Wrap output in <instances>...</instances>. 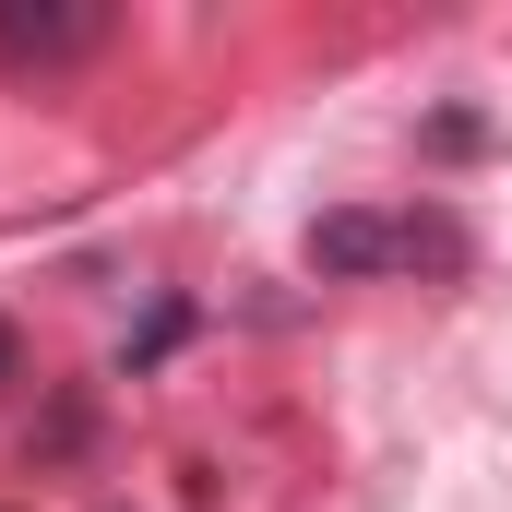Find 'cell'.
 <instances>
[{
    "label": "cell",
    "mask_w": 512,
    "mask_h": 512,
    "mask_svg": "<svg viewBox=\"0 0 512 512\" xmlns=\"http://www.w3.org/2000/svg\"><path fill=\"white\" fill-rule=\"evenodd\" d=\"M298 262L322 286H393V274L453 286V274H477V239H465L453 203H334V215H310Z\"/></svg>",
    "instance_id": "cell-1"
},
{
    "label": "cell",
    "mask_w": 512,
    "mask_h": 512,
    "mask_svg": "<svg viewBox=\"0 0 512 512\" xmlns=\"http://www.w3.org/2000/svg\"><path fill=\"white\" fill-rule=\"evenodd\" d=\"M0 382H24V322L0 310Z\"/></svg>",
    "instance_id": "cell-3"
},
{
    "label": "cell",
    "mask_w": 512,
    "mask_h": 512,
    "mask_svg": "<svg viewBox=\"0 0 512 512\" xmlns=\"http://www.w3.org/2000/svg\"><path fill=\"white\" fill-rule=\"evenodd\" d=\"M108 48H120L108 0H0V72L12 84H60V72H84Z\"/></svg>",
    "instance_id": "cell-2"
}]
</instances>
